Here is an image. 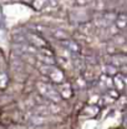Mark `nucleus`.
Listing matches in <instances>:
<instances>
[{
	"mask_svg": "<svg viewBox=\"0 0 127 129\" xmlns=\"http://www.w3.org/2000/svg\"><path fill=\"white\" fill-rule=\"evenodd\" d=\"M8 85V75L4 72H0V89H4Z\"/></svg>",
	"mask_w": 127,
	"mask_h": 129,
	"instance_id": "nucleus-14",
	"label": "nucleus"
},
{
	"mask_svg": "<svg viewBox=\"0 0 127 129\" xmlns=\"http://www.w3.org/2000/svg\"><path fill=\"white\" fill-rule=\"evenodd\" d=\"M61 43L64 44L65 49H66L69 53H71V54H80L81 48H80L79 43H76L75 40H71V39L69 38V39H66V40L61 42Z\"/></svg>",
	"mask_w": 127,
	"mask_h": 129,
	"instance_id": "nucleus-5",
	"label": "nucleus"
},
{
	"mask_svg": "<svg viewBox=\"0 0 127 129\" xmlns=\"http://www.w3.org/2000/svg\"><path fill=\"white\" fill-rule=\"evenodd\" d=\"M49 113H50V110L46 105H38L34 109V115H38V117H46Z\"/></svg>",
	"mask_w": 127,
	"mask_h": 129,
	"instance_id": "nucleus-12",
	"label": "nucleus"
},
{
	"mask_svg": "<svg viewBox=\"0 0 127 129\" xmlns=\"http://www.w3.org/2000/svg\"><path fill=\"white\" fill-rule=\"evenodd\" d=\"M51 35L55 39H57L59 42H64V40L69 39V34L65 30H62V29H54V30H51Z\"/></svg>",
	"mask_w": 127,
	"mask_h": 129,
	"instance_id": "nucleus-9",
	"label": "nucleus"
},
{
	"mask_svg": "<svg viewBox=\"0 0 127 129\" xmlns=\"http://www.w3.org/2000/svg\"><path fill=\"white\" fill-rule=\"evenodd\" d=\"M107 95L111 96V98H113L115 100L118 99V96H120V94H118V91L116 89H107Z\"/></svg>",
	"mask_w": 127,
	"mask_h": 129,
	"instance_id": "nucleus-15",
	"label": "nucleus"
},
{
	"mask_svg": "<svg viewBox=\"0 0 127 129\" xmlns=\"http://www.w3.org/2000/svg\"><path fill=\"white\" fill-rule=\"evenodd\" d=\"M56 89H57L61 99H69L74 94V90H72V88H71V85L69 83H59Z\"/></svg>",
	"mask_w": 127,
	"mask_h": 129,
	"instance_id": "nucleus-4",
	"label": "nucleus"
},
{
	"mask_svg": "<svg viewBox=\"0 0 127 129\" xmlns=\"http://www.w3.org/2000/svg\"><path fill=\"white\" fill-rule=\"evenodd\" d=\"M113 84H115V89L117 91H123L125 90V85H126V79H125V75L122 74H116L113 75V79H112Z\"/></svg>",
	"mask_w": 127,
	"mask_h": 129,
	"instance_id": "nucleus-6",
	"label": "nucleus"
},
{
	"mask_svg": "<svg viewBox=\"0 0 127 129\" xmlns=\"http://www.w3.org/2000/svg\"><path fill=\"white\" fill-rule=\"evenodd\" d=\"M111 64L115 65V67L126 65V56L125 55H112L111 56Z\"/></svg>",
	"mask_w": 127,
	"mask_h": 129,
	"instance_id": "nucleus-10",
	"label": "nucleus"
},
{
	"mask_svg": "<svg viewBox=\"0 0 127 129\" xmlns=\"http://www.w3.org/2000/svg\"><path fill=\"white\" fill-rule=\"evenodd\" d=\"M117 67H115V65H112V64H108L107 67H106V75H116L117 74Z\"/></svg>",
	"mask_w": 127,
	"mask_h": 129,
	"instance_id": "nucleus-13",
	"label": "nucleus"
},
{
	"mask_svg": "<svg viewBox=\"0 0 127 129\" xmlns=\"http://www.w3.org/2000/svg\"><path fill=\"white\" fill-rule=\"evenodd\" d=\"M98 113H100V107H97L96 104L86 105L82 109V115H86V117H96Z\"/></svg>",
	"mask_w": 127,
	"mask_h": 129,
	"instance_id": "nucleus-7",
	"label": "nucleus"
},
{
	"mask_svg": "<svg viewBox=\"0 0 127 129\" xmlns=\"http://www.w3.org/2000/svg\"><path fill=\"white\" fill-rule=\"evenodd\" d=\"M115 24H116V28L120 29V30H123L126 28L127 24V18L125 13H121V14H117L116 18H115Z\"/></svg>",
	"mask_w": 127,
	"mask_h": 129,
	"instance_id": "nucleus-8",
	"label": "nucleus"
},
{
	"mask_svg": "<svg viewBox=\"0 0 127 129\" xmlns=\"http://www.w3.org/2000/svg\"><path fill=\"white\" fill-rule=\"evenodd\" d=\"M38 90L42 96H45L46 99H49L52 103H59L61 100V96L57 91V89L52 84L49 83H42V82H38Z\"/></svg>",
	"mask_w": 127,
	"mask_h": 129,
	"instance_id": "nucleus-2",
	"label": "nucleus"
},
{
	"mask_svg": "<svg viewBox=\"0 0 127 129\" xmlns=\"http://www.w3.org/2000/svg\"><path fill=\"white\" fill-rule=\"evenodd\" d=\"M93 0H75V4L77 6H87L88 4H91Z\"/></svg>",
	"mask_w": 127,
	"mask_h": 129,
	"instance_id": "nucleus-16",
	"label": "nucleus"
},
{
	"mask_svg": "<svg viewBox=\"0 0 127 129\" xmlns=\"http://www.w3.org/2000/svg\"><path fill=\"white\" fill-rule=\"evenodd\" d=\"M39 70L42 75H46L52 83H62L64 79H65V75H64V72L59 68V67H55V65H47V64H41L39 67Z\"/></svg>",
	"mask_w": 127,
	"mask_h": 129,
	"instance_id": "nucleus-1",
	"label": "nucleus"
},
{
	"mask_svg": "<svg viewBox=\"0 0 127 129\" xmlns=\"http://www.w3.org/2000/svg\"><path fill=\"white\" fill-rule=\"evenodd\" d=\"M47 3H49V0H31V6L35 9V10H38V11H40L42 9H45L46 6H47Z\"/></svg>",
	"mask_w": 127,
	"mask_h": 129,
	"instance_id": "nucleus-11",
	"label": "nucleus"
},
{
	"mask_svg": "<svg viewBox=\"0 0 127 129\" xmlns=\"http://www.w3.org/2000/svg\"><path fill=\"white\" fill-rule=\"evenodd\" d=\"M25 40L29 43V45H31V46H34V48H36V49H40V48L47 46V42L42 38L41 35H39V34L30 33V34L26 35Z\"/></svg>",
	"mask_w": 127,
	"mask_h": 129,
	"instance_id": "nucleus-3",
	"label": "nucleus"
}]
</instances>
